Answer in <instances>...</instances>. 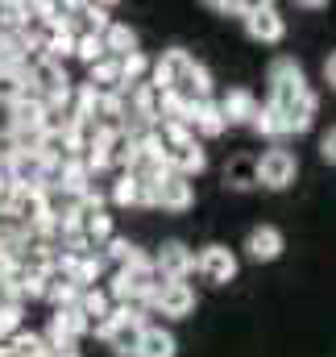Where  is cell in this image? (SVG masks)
Returning <instances> with one entry per match:
<instances>
[{
	"label": "cell",
	"mask_w": 336,
	"mask_h": 357,
	"mask_svg": "<svg viewBox=\"0 0 336 357\" xmlns=\"http://www.w3.org/2000/svg\"><path fill=\"white\" fill-rule=\"evenodd\" d=\"M142 333H146V320H142V312H133V307H116V312H108V316L96 324V337H104L121 357H133Z\"/></svg>",
	"instance_id": "6da1fadb"
},
{
	"label": "cell",
	"mask_w": 336,
	"mask_h": 357,
	"mask_svg": "<svg viewBox=\"0 0 336 357\" xmlns=\"http://www.w3.org/2000/svg\"><path fill=\"white\" fill-rule=\"evenodd\" d=\"M266 79H270V108H274V112H287V108L307 91V75H303V67H299L295 59H287V54L270 63Z\"/></svg>",
	"instance_id": "7a4b0ae2"
},
{
	"label": "cell",
	"mask_w": 336,
	"mask_h": 357,
	"mask_svg": "<svg viewBox=\"0 0 336 357\" xmlns=\"http://www.w3.org/2000/svg\"><path fill=\"white\" fill-rule=\"evenodd\" d=\"M91 333L87 320L79 316V307H54L50 316V333H46V345H50V357L59 354H75V341Z\"/></svg>",
	"instance_id": "3957f363"
},
{
	"label": "cell",
	"mask_w": 336,
	"mask_h": 357,
	"mask_svg": "<svg viewBox=\"0 0 336 357\" xmlns=\"http://www.w3.org/2000/svg\"><path fill=\"white\" fill-rule=\"evenodd\" d=\"M295 175H299V158H295L291 150H282V146H274V150H266V154L257 158V183L270 187V191L291 187Z\"/></svg>",
	"instance_id": "277c9868"
},
{
	"label": "cell",
	"mask_w": 336,
	"mask_h": 357,
	"mask_svg": "<svg viewBox=\"0 0 336 357\" xmlns=\"http://www.w3.org/2000/svg\"><path fill=\"white\" fill-rule=\"evenodd\" d=\"M241 21H245V33H250L253 42H261V46H274L287 33V21H282V13L274 4H250Z\"/></svg>",
	"instance_id": "5b68a950"
},
{
	"label": "cell",
	"mask_w": 336,
	"mask_h": 357,
	"mask_svg": "<svg viewBox=\"0 0 336 357\" xmlns=\"http://www.w3.org/2000/svg\"><path fill=\"white\" fill-rule=\"evenodd\" d=\"M154 270L167 282H183L195 270V250H187L183 241H162V250L154 254Z\"/></svg>",
	"instance_id": "8992f818"
},
{
	"label": "cell",
	"mask_w": 336,
	"mask_h": 357,
	"mask_svg": "<svg viewBox=\"0 0 336 357\" xmlns=\"http://www.w3.org/2000/svg\"><path fill=\"white\" fill-rule=\"evenodd\" d=\"M195 270L208 278V282H233L237 278V254L229 245H204L195 254Z\"/></svg>",
	"instance_id": "52a82bcc"
},
{
	"label": "cell",
	"mask_w": 336,
	"mask_h": 357,
	"mask_svg": "<svg viewBox=\"0 0 336 357\" xmlns=\"http://www.w3.org/2000/svg\"><path fill=\"white\" fill-rule=\"evenodd\" d=\"M129 104H133V121H137V129L133 133H142V129H158L162 125V91L154 88V84H137L133 96H129Z\"/></svg>",
	"instance_id": "ba28073f"
},
{
	"label": "cell",
	"mask_w": 336,
	"mask_h": 357,
	"mask_svg": "<svg viewBox=\"0 0 336 357\" xmlns=\"http://www.w3.org/2000/svg\"><path fill=\"white\" fill-rule=\"evenodd\" d=\"M195 204V191H191V178H178V175H162L154 183V199L150 208H167V212H187Z\"/></svg>",
	"instance_id": "9c48e42d"
},
{
	"label": "cell",
	"mask_w": 336,
	"mask_h": 357,
	"mask_svg": "<svg viewBox=\"0 0 336 357\" xmlns=\"http://www.w3.org/2000/svg\"><path fill=\"white\" fill-rule=\"evenodd\" d=\"M150 307H158L162 316H174V320H183V316H191V307H195V291L187 287V282H158V291H154V303Z\"/></svg>",
	"instance_id": "30bf717a"
},
{
	"label": "cell",
	"mask_w": 336,
	"mask_h": 357,
	"mask_svg": "<svg viewBox=\"0 0 336 357\" xmlns=\"http://www.w3.org/2000/svg\"><path fill=\"white\" fill-rule=\"evenodd\" d=\"M208 167V154L199 150V142L195 137H187V142H174V146H167V171L178 178H191L199 175Z\"/></svg>",
	"instance_id": "8fae6325"
},
{
	"label": "cell",
	"mask_w": 336,
	"mask_h": 357,
	"mask_svg": "<svg viewBox=\"0 0 336 357\" xmlns=\"http://www.w3.org/2000/svg\"><path fill=\"white\" fill-rule=\"evenodd\" d=\"M191 63H195V59H191L187 50H162V59L154 63V88L158 91H174L178 88V79L187 75Z\"/></svg>",
	"instance_id": "7c38bea8"
},
{
	"label": "cell",
	"mask_w": 336,
	"mask_h": 357,
	"mask_svg": "<svg viewBox=\"0 0 336 357\" xmlns=\"http://www.w3.org/2000/svg\"><path fill=\"white\" fill-rule=\"evenodd\" d=\"M316 112H320V96L307 88L287 112H278V116H282V129H287V133H307L312 121H316Z\"/></svg>",
	"instance_id": "4fadbf2b"
},
{
	"label": "cell",
	"mask_w": 336,
	"mask_h": 357,
	"mask_svg": "<svg viewBox=\"0 0 336 357\" xmlns=\"http://www.w3.org/2000/svg\"><path fill=\"white\" fill-rule=\"evenodd\" d=\"M245 254H250L253 262H274V258L282 254V233H278L274 225H257V229H250Z\"/></svg>",
	"instance_id": "5bb4252c"
},
{
	"label": "cell",
	"mask_w": 336,
	"mask_h": 357,
	"mask_svg": "<svg viewBox=\"0 0 336 357\" xmlns=\"http://www.w3.org/2000/svg\"><path fill=\"white\" fill-rule=\"evenodd\" d=\"M100 270H104V258L100 254H75V258H63L59 262V274H67L79 291H87L100 278Z\"/></svg>",
	"instance_id": "9a60e30c"
},
{
	"label": "cell",
	"mask_w": 336,
	"mask_h": 357,
	"mask_svg": "<svg viewBox=\"0 0 336 357\" xmlns=\"http://www.w3.org/2000/svg\"><path fill=\"white\" fill-rule=\"evenodd\" d=\"M216 108H220L224 125H245V121H253V112H257V100H253L250 88H233L224 100H216Z\"/></svg>",
	"instance_id": "2e32d148"
},
{
	"label": "cell",
	"mask_w": 336,
	"mask_h": 357,
	"mask_svg": "<svg viewBox=\"0 0 336 357\" xmlns=\"http://www.w3.org/2000/svg\"><path fill=\"white\" fill-rule=\"evenodd\" d=\"M133 162H137V133L133 129L108 133V167H121V175H125V171H133Z\"/></svg>",
	"instance_id": "e0dca14e"
},
{
	"label": "cell",
	"mask_w": 336,
	"mask_h": 357,
	"mask_svg": "<svg viewBox=\"0 0 336 357\" xmlns=\"http://www.w3.org/2000/svg\"><path fill=\"white\" fill-rule=\"evenodd\" d=\"M100 42H104V54H108V59H125V54L137 50V33H133L125 21H112V25L100 33Z\"/></svg>",
	"instance_id": "ac0fdd59"
},
{
	"label": "cell",
	"mask_w": 336,
	"mask_h": 357,
	"mask_svg": "<svg viewBox=\"0 0 336 357\" xmlns=\"http://www.w3.org/2000/svg\"><path fill=\"white\" fill-rule=\"evenodd\" d=\"M224 129H229V125H224V116H220L216 100L195 104V116H191V137H220Z\"/></svg>",
	"instance_id": "d6986e66"
},
{
	"label": "cell",
	"mask_w": 336,
	"mask_h": 357,
	"mask_svg": "<svg viewBox=\"0 0 336 357\" xmlns=\"http://www.w3.org/2000/svg\"><path fill=\"white\" fill-rule=\"evenodd\" d=\"M174 337H170L167 328H146L142 333V341H137V349H133V357H174Z\"/></svg>",
	"instance_id": "ffe728a7"
},
{
	"label": "cell",
	"mask_w": 336,
	"mask_h": 357,
	"mask_svg": "<svg viewBox=\"0 0 336 357\" xmlns=\"http://www.w3.org/2000/svg\"><path fill=\"white\" fill-rule=\"evenodd\" d=\"M42 299H50L54 307H75V299H79V287H75L67 274H59V270H54V274L46 278V295H42Z\"/></svg>",
	"instance_id": "44dd1931"
},
{
	"label": "cell",
	"mask_w": 336,
	"mask_h": 357,
	"mask_svg": "<svg viewBox=\"0 0 336 357\" xmlns=\"http://www.w3.org/2000/svg\"><path fill=\"white\" fill-rule=\"evenodd\" d=\"M75 307H79V316L87 320V328H96V324L108 316V295H104V291H96V287H87V291H79Z\"/></svg>",
	"instance_id": "7402d4cb"
},
{
	"label": "cell",
	"mask_w": 336,
	"mask_h": 357,
	"mask_svg": "<svg viewBox=\"0 0 336 357\" xmlns=\"http://www.w3.org/2000/svg\"><path fill=\"white\" fill-rule=\"evenodd\" d=\"M96 91H125V84H121V67H116V59H100L96 67H91V79H87Z\"/></svg>",
	"instance_id": "603a6c76"
},
{
	"label": "cell",
	"mask_w": 336,
	"mask_h": 357,
	"mask_svg": "<svg viewBox=\"0 0 336 357\" xmlns=\"http://www.w3.org/2000/svg\"><path fill=\"white\" fill-rule=\"evenodd\" d=\"M8 357H50V345L38 333H17L8 341Z\"/></svg>",
	"instance_id": "cb8c5ba5"
},
{
	"label": "cell",
	"mask_w": 336,
	"mask_h": 357,
	"mask_svg": "<svg viewBox=\"0 0 336 357\" xmlns=\"http://www.w3.org/2000/svg\"><path fill=\"white\" fill-rule=\"evenodd\" d=\"M21 96H29L25 71H4V67H0V104H4V108H13Z\"/></svg>",
	"instance_id": "d4e9b609"
},
{
	"label": "cell",
	"mask_w": 336,
	"mask_h": 357,
	"mask_svg": "<svg viewBox=\"0 0 336 357\" xmlns=\"http://www.w3.org/2000/svg\"><path fill=\"white\" fill-rule=\"evenodd\" d=\"M108 258H112L121 270H129V266H142L150 254H142V250H137L133 241H125V237H112V241H108Z\"/></svg>",
	"instance_id": "484cf974"
},
{
	"label": "cell",
	"mask_w": 336,
	"mask_h": 357,
	"mask_svg": "<svg viewBox=\"0 0 336 357\" xmlns=\"http://www.w3.org/2000/svg\"><path fill=\"white\" fill-rule=\"evenodd\" d=\"M229 187H237V191L257 187V158H233L229 162Z\"/></svg>",
	"instance_id": "4316f807"
},
{
	"label": "cell",
	"mask_w": 336,
	"mask_h": 357,
	"mask_svg": "<svg viewBox=\"0 0 336 357\" xmlns=\"http://www.w3.org/2000/svg\"><path fill=\"white\" fill-rule=\"evenodd\" d=\"M257 133H266V137H287V129H282V116L270 108V104H257V112H253L250 121Z\"/></svg>",
	"instance_id": "83f0119b"
},
{
	"label": "cell",
	"mask_w": 336,
	"mask_h": 357,
	"mask_svg": "<svg viewBox=\"0 0 336 357\" xmlns=\"http://www.w3.org/2000/svg\"><path fill=\"white\" fill-rule=\"evenodd\" d=\"M75 17H84V33H104L112 25L104 4H75Z\"/></svg>",
	"instance_id": "f1b7e54d"
},
{
	"label": "cell",
	"mask_w": 336,
	"mask_h": 357,
	"mask_svg": "<svg viewBox=\"0 0 336 357\" xmlns=\"http://www.w3.org/2000/svg\"><path fill=\"white\" fill-rule=\"evenodd\" d=\"M116 67H121V84H125V88H129V84H137V79L150 71V63H146V54H142V50H133V54L116 59Z\"/></svg>",
	"instance_id": "f546056e"
},
{
	"label": "cell",
	"mask_w": 336,
	"mask_h": 357,
	"mask_svg": "<svg viewBox=\"0 0 336 357\" xmlns=\"http://www.w3.org/2000/svg\"><path fill=\"white\" fill-rule=\"evenodd\" d=\"M75 54L84 59L87 67H96V63L104 59V42H100V33H75Z\"/></svg>",
	"instance_id": "4dcf8cb0"
},
{
	"label": "cell",
	"mask_w": 336,
	"mask_h": 357,
	"mask_svg": "<svg viewBox=\"0 0 336 357\" xmlns=\"http://www.w3.org/2000/svg\"><path fill=\"white\" fill-rule=\"evenodd\" d=\"M21 333V303H4L0 299V341Z\"/></svg>",
	"instance_id": "1f68e13d"
},
{
	"label": "cell",
	"mask_w": 336,
	"mask_h": 357,
	"mask_svg": "<svg viewBox=\"0 0 336 357\" xmlns=\"http://www.w3.org/2000/svg\"><path fill=\"white\" fill-rule=\"evenodd\" d=\"M320 158L336 167V125L328 129V133H324V137H320Z\"/></svg>",
	"instance_id": "d6a6232c"
},
{
	"label": "cell",
	"mask_w": 336,
	"mask_h": 357,
	"mask_svg": "<svg viewBox=\"0 0 336 357\" xmlns=\"http://www.w3.org/2000/svg\"><path fill=\"white\" fill-rule=\"evenodd\" d=\"M212 8H216V13H233V17H245V8H250V4H237V0L229 4V0H216Z\"/></svg>",
	"instance_id": "836d02e7"
},
{
	"label": "cell",
	"mask_w": 336,
	"mask_h": 357,
	"mask_svg": "<svg viewBox=\"0 0 336 357\" xmlns=\"http://www.w3.org/2000/svg\"><path fill=\"white\" fill-rule=\"evenodd\" d=\"M324 79H328V84L336 88V50L328 54V63H324Z\"/></svg>",
	"instance_id": "e575fe53"
},
{
	"label": "cell",
	"mask_w": 336,
	"mask_h": 357,
	"mask_svg": "<svg viewBox=\"0 0 336 357\" xmlns=\"http://www.w3.org/2000/svg\"><path fill=\"white\" fill-rule=\"evenodd\" d=\"M0 357H8V345H4V341H0Z\"/></svg>",
	"instance_id": "d590c367"
},
{
	"label": "cell",
	"mask_w": 336,
	"mask_h": 357,
	"mask_svg": "<svg viewBox=\"0 0 336 357\" xmlns=\"http://www.w3.org/2000/svg\"><path fill=\"white\" fill-rule=\"evenodd\" d=\"M59 357H79V354H59Z\"/></svg>",
	"instance_id": "8d00e7d4"
},
{
	"label": "cell",
	"mask_w": 336,
	"mask_h": 357,
	"mask_svg": "<svg viewBox=\"0 0 336 357\" xmlns=\"http://www.w3.org/2000/svg\"><path fill=\"white\" fill-rule=\"evenodd\" d=\"M0 175H4V167H0Z\"/></svg>",
	"instance_id": "74e56055"
}]
</instances>
